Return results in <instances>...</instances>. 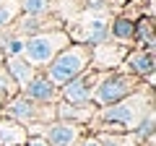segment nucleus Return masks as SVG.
I'll return each instance as SVG.
<instances>
[{
	"label": "nucleus",
	"instance_id": "1",
	"mask_svg": "<svg viewBox=\"0 0 156 146\" xmlns=\"http://www.w3.org/2000/svg\"><path fill=\"white\" fill-rule=\"evenodd\" d=\"M151 110H154V84H143L120 102L99 107L96 115L86 123V130L89 133H128Z\"/></svg>",
	"mask_w": 156,
	"mask_h": 146
},
{
	"label": "nucleus",
	"instance_id": "2",
	"mask_svg": "<svg viewBox=\"0 0 156 146\" xmlns=\"http://www.w3.org/2000/svg\"><path fill=\"white\" fill-rule=\"evenodd\" d=\"M70 42H73V37H70V31H68L65 26H60V29H47V31H37V34H31V37L23 39L21 57H23L31 68L44 71V68L52 63V57H55L62 47H68Z\"/></svg>",
	"mask_w": 156,
	"mask_h": 146
},
{
	"label": "nucleus",
	"instance_id": "3",
	"mask_svg": "<svg viewBox=\"0 0 156 146\" xmlns=\"http://www.w3.org/2000/svg\"><path fill=\"white\" fill-rule=\"evenodd\" d=\"M86 68H91V45H86V42H70L68 47H62L52 57V63L42 73L60 89L62 84L76 78L78 73H83Z\"/></svg>",
	"mask_w": 156,
	"mask_h": 146
},
{
	"label": "nucleus",
	"instance_id": "4",
	"mask_svg": "<svg viewBox=\"0 0 156 146\" xmlns=\"http://www.w3.org/2000/svg\"><path fill=\"white\" fill-rule=\"evenodd\" d=\"M143 84L146 81H140L138 76H130V73L120 71V68L104 71L99 76V81H96V86H94L91 102H94L96 107H107V104H112V102H120L122 97L133 94V91L140 89Z\"/></svg>",
	"mask_w": 156,
	"mask_h": 146
},
{
	"label": "nucleus",
	"instance_id": "5",
	"mask_svg": "<svg viewBox=\"0 0 156 146\" xmlns=\"http://www.w3.org/2000/svg\"><path fill=\"white\" fill-rule=\"evenodd\" d=\"M0 115H5V118L21 123L23 128H29L34 123H50V120H55V104H37V102H31L29 97H23L18 91V94L5 99Z\"/></svg>",
	"mask_w": 156,
	"mask_h": 146
},
{
	"label": "nucleus",
	"instance_id": "6",
	"mask_svg": "<svg viewBox=\"0 0 156 146\" xmlns=\"http://www.w3.org/2000/svg\"><path fill=\"white\" fill-rule=\"evenodd\" d=\"M29 136H42L50 146H76L89 130L86 125L65 123V120H50V123H34L29 125Z\"/></svg>",
	"mask_w": 156,
	"mask_h": 146
},
{
	"label": "nucleus",
	"instance_id": "7",
	"mask_svg": "<svg viewBox=\"0 0 156 146\" xmlns=\"http://www.w3.org/2000/svg\"><path fill=\"white\" fill-rule=\"evenodd\" d=\"M101 71H94V68H86L83 73H78L76 78H70L68 84L60 86V99L70 102V104H86L91 102V94H94V86L99 81Z\"/></svg>",
	"mask_w": 156,
	"mask_h": 146
},
{
	"label": "nucleus",
	"instance_id": "8",
	"mask_svg": "<svg viewBox=\"0 0 156 146\" xmlns=\"http://www.w3.org/2000/svg\"><path fill=\"white\" fill-rule=\"evenodd\" d=\"M120 71L130 73V76H138L140 81L151 84L154 78V71H156V55L154 50H140V47H130L125 60L120 63Z\"/></svg>",
	"mask_w": 156,
	"mask_h": 146
},
{
	"label": "nucleus",
	"instance_id": "9",
	"mask_svg": "<svg viewBox=\"0 0 156 146\" xmlns=\"http://www.w3.org/2000/svg\"><path fill=\"white\" fill-rule=\"evenodd\" d=\"M130 47L120 45V42H99V45L91 47V68L94 71H115V68H120V63L125 60V55H128Z\"/></svg>",
	"mask_w": 156,
	"mask_h": 146
},
{
	"label": "nucleus",
	"instance_id": "10",
	"mask_svg": "<svg viewBox=\"0 0 156 146\" xmlns=\"http://www.w3.org/2000/svg\"><path fill=\"white\" fill-rule=\"evenodd\" d=\"M21 94L29 97L31 102H37V104H55V102L60 99V89H57L42 71H39L37 76L21 89Z\"/></svg>",
	"mask_w": 156,
	"mask_h": 146
},
{
	"label": "nucleus",
	"instance_id": "11",
	"mask_svg": "<svg viewBox=\"0 0 156 146\" xmlns=\"http://www.w3.org/2000/svg\"><path fill=\"white\" fill-rule=\"evenodd\" d=\"M99 107L94 102H86V104H70V102H55V120H65V123H76V125H86L91 118L96 115Z\"/></svg>",
	"mask_w": 156,
	"mask_h": 146
},
{
	"label": "nucleus",
	"instance_id": "12",
	"mask_svg": "<svg viewBox=\"0 0 156 146\" xmlns=\"http://www.w3.org/2000/svg\"><path fill=\"white\" fill-rule=\"evenodd\" d=\"M3 68H5L8 71V76H11L13 81H16V86H18V91L23 89V86L29 84V81L34 78V76H37V68H31L29 65L26 60H23L21 55H13V57H5V60H3Z\"/></svg>",
	"mask_w": 156,
	"mask_h": 146
},
{
	"label": "nucleus",
	"instance_id": "13",
	"mask_svg": "<svg viewBox=\"0 0 156 146\" xmlns=\"http://www.w3.org/2000/svg\"><path fill=\"white\" fill-rule=\"evenodd\" d=\"M133 47H140V50H156V26H154V16H151V13H143L140 18H135Z\"/></svg>",
	"mask_w": 156,
	"mask_h": 146
},
{
	"label": "nucleus",
	"instance_id": "14",
	"mask_svg": "<svg viewBox=\"0 0 156 146\" xmlns=\"http://www.w3.org/2000/svg\"><path fill=\"white\" fill-rule=\"evenodd\" d=\"M29 138V130L21 123L0 115V146H23Z\"/></svg>",
	"mask_w": 156,
	"mask_h": 146
},
{
	"label": "nucleus",
	"instance_id": "15",
	"mask_svg": "<svg viewBox=\"0 0 156 146\" xmlns=\"http://www.w3.org/2000/svg\"><path fill=\"white\" fill-rule=\"evenodd\" d=\"M109 39L112 42H120V45H125V47H133L135 18H130V16H115L109 21Z\"/></svg>",
	"mask_w": 156,
	"mask_h": 146
},
{
	"label": "nucleus",
	"instance_id": "16",
	"mask_svg": "<svg viewBox=\"0 0 156 146\" xmlns=\"http://www.w3.org/2000/svg\"><path fill=\"white\" fill-rule=\"evenodd\" d=\"M109 39V21L107 18H94L83 26V37L76 42H86V45H99V42H107Z\"/></svg>",
	"mask_w": 156,
	"mask_h": 146
},
{
	"label": "nucleus",
	"instance_id": "17",
	"mask_svg": "<svg viewBox=\"0 0 156 146\" xmlns=\"http://www.w3.org/2000/svg\"><path fill=\"white\" fill-rule=\"evenodd\" d=\"M94 136L101 146H138V141L130 130L128 133H94Z\"/></svg>",
	"mask_w": 156,
	"mask_h": 146
},
{
	"label": "nucleus",
	"instance_id": "18",
	"mask_svg": "<svg viewBox=\"0 0 156 146\" xmlns=\"http://www.w3.org/2000/svg\"><path fill=\"white\" fill-rule=\"evenodd\" d=\"M21 13L26 16H47L52 13V0H18Z\"/></svg>",
	"mask_w": 156,
	"mask_h": 146
},
{
	"label": "nucleus",
	"instance_id": "19",
	"mask_svg": "<svg viewBox=\"0 0 156 146\" xmlns=\"http://www.w3.org/2000/svg\"><path fill=\"white\" fill-rule=\"evenodd\" d=\"M0 91L5 97H13V94H18V86H16V81L8 76V71L3 65H0Z\"/></svg>",
	"mask_w": 156,
	"mask_h": 146
},
{
	"label": "nucleus",
	"instance_id": "20",
	"mask_svg": "<svg viewBox=\"0 0 156 146\" xmlns=\"http://www.w3.org/2000/svg\"><path fill=\"white\" fill-rule=\"evenodd\" d=\"M76 146H101V144L96 141V136H94V133H86V136H83L81 141H78Z\"/></svg>",
	"mask_w": 156,
	"mask_h": 146
},
{
	"label": "nucleus",
	"instance_id": "21",
	"mask_svg": "<svg viewBox=\"0 0 156 146\" xmlns=\"http://www.w3.org/2000/svg\"><path fill=\"white\" fill-rule=\"evenodd\" d=\"M23 146H50V144H47V141L42 138V136H29Z\"/></svg>",
	"mask_w": 156,
	"mask_h": 146
},
{
	"label": "nucleus",
	"instance_id": "22",
	"mask_svg": "<svg viewBox=\"0 0 156 146\" xmlns=\"http://www.w3.org/2000/svg\"><path fill=\"white\" fill-rule=\"evenodd\" d=\"M5 99H8V97L3 94V91H0V110H3V104H5Z\"/></svg>",
	"mask_w": 156,
	"mask_h": 146
},
{
	"label": "nucleus",
	"instance_id": "23",
	"mask_svg": "<svg viewBox=\"0 0 156 146\" xmlns=\"http://www.w3.org/2000/svg\"><path fill=\"white\" fill-rule=\"evenodd\" d=\"M3 60H5V55H3V50H0V65H3Z\"/></svg>",
	"mask_w": 156,
	"mask_h": 146
},
{
	"label": "nucleus",
	"instance_id": "24",
	"mask_svg": "<svg viewBox=\"0 0 156 146\" xmlns=\"http://www.w3.org/2000/svg\"><path fill=\"white\" fill-rule=\"evenodd\" d=\"M0 3H5V0H0Z\"/></svg>",
	"mask_w": 156,
	"mask_h": 146
}]
</instances>
